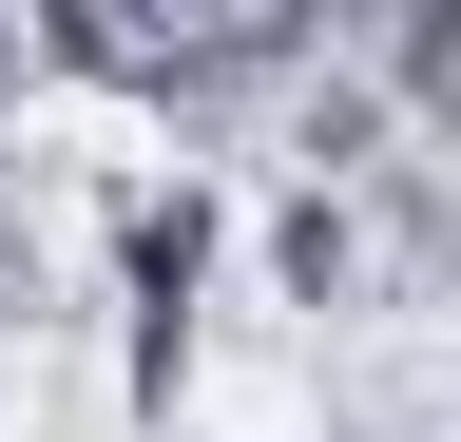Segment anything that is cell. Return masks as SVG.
Returning a JSON list of instances; mask_svg holds the SVG:
<instances>
[{
  "instance_id": "7a4b0ae2",
  "label": "cell",
  "mask_w": 461,
  "mask_h": 442,
  "mask_svg": "<svg viewBox=\"0 0 461 442\" xmlns=\"http://www.w3.org/2000/svg\"><path fill=\"white\" fill-rule=\"evenodd\" d=\"M250 250H269V308H308V327H366V308H384V269H403L366 193H269V212H250Z\"/></svg>"
},
{
  "instance_id": "3957f363",
  "label": "cell",
  "mask_w": 461,
  "mask_h": 442,
  "mask_svg": "<svg viewBox=\"0 0 461 442\" xmlns=\"http://www.w3.org/2000/svg\"><path fill=\"white\" fill-rule=\"evenodd\" d=\"M39 77H58V59H39V20H0V116H20Z\"/></svg>"
},
{
  "instance_id": "6da1fadb",
  "label": "cell",
  "mask_w": 461,
  "mask_h": 442,
  "mask_svg": "<svg viewBox=\"0 0 461 442\" xmlns=\"http://www.w3.org/2000/svg\"><path fill=\"white\" fill-rule=\"evenodd\" d=\"M96 269H115V327H135V384L173 404L193 384V308H212V269H230V193L212 174H135L96 212Z\"/></svg>"
}]
</instances>
